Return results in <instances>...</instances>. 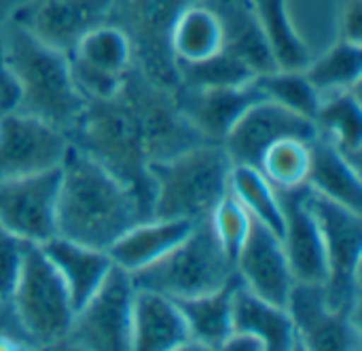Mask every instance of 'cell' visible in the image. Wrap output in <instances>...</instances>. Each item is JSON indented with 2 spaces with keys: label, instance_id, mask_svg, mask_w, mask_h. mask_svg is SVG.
I'll return each instance as SVG.
<instances>
[{
  "label": "cell",
  "instance_id": "obj_26",
  "mask_svg": "<svg viewBox=\"0 0 362 351\" xmlns=\"http://www.w3.org/2000/svg\"><path fill=\"white\" fill-rule=\"evenodd\" d=\"M361 72V42H350V40H339L318 59H310V64L303 68V74L316 87L320 97L358 87Z\"/></svg>",
  "mask_w": 362,
  "mask_h": 351
},
{
  "label": "cell",
  "instance_id": "obj_8",
  "mask_svg": "<svg viewBox=\"0 0 362 351\" xmlns=\"http://www.w3.org/2000/svg\"><path fill=\"white\" fill-rule=\"evenodd\" d=\"M70 142L55 125L11 112L0 117V180L59 169Z\"/></svg>",
  "mask_w": 362,
  "mask_h": 351
},
{
  "label": "cell",
  "instance_id": "obj_29",
  "mask_svg": "<svg viewBox=\"0 0 362 351\" xmlns=\"http://www.w3.org/2000/svg\"><path fill=\"white\" fill-rule=\"evenodd\" d=\"M257 83L265 100H272L305 119H312V121L316 119V112L320 108V93L303 74V70L276 68L272 72L259 74Z\"/></svg>",
  "mask_w": 362,
  "mask_h": 351
},
{
  "label": "cell",
  "instance_id": "obj_7",
  "mask_svg": "<svg viewBox=\"0 0 362 351\" xmlns=\"http://www.w3.org/2000/svg\"><path fill=\"white\" fill-rule=\"evenodd\" d=\"M136 286L132 275L112 265L100 288L74 311L64 343L76 350H132V305Z\"/></svg>",
  "mask_w": 362,
  "mask_h": 351
},
{
  "label": "cell",
  "instance_id": "obj_13",
  "mask_svg": "<svg viewBox=\"0 0 362 351\" xmlns=\"http://www.w3.org/2000/svg\"><path fill=\"white\" fill-rule=\"evenodd\" d=\"M282 208L280 242L297 284H325L327 254L318 220L310 208V186L278 191Z\"/></svg>",
  "mask_w": 362,
  "mask_h": 351
},
{
  "label": "cell",
  "instance_id": "obj_6",
  "mask_svg": "<svg viewBox=\"0 0 362 351\" xmlns=\"http://www.w3.org/2000/svg\"><path fill=\"white\" fill-rule=\"evenodd\" d=\"M310 208L318 220L327 254V301L341 311L358 316L362 258V218L346 206L316 195L310 189Z\"/></svg>",
  "mask_w": 362,
  "mask_h": 351
},
{
  "label": "cell",
  "instance_id": "obj_10",
  "mask_svg": "<svg viewBox=\"0 0 362 351\" xmlns=\"http://www.w3.org/2000/svg\"><path fill=\"white\" fill-rule=\"evenodd\" d=\"M316 136L318 127L312 119L295 114L293 110L263 97L233 123V127L221 140V146L233 165L257 167L263 153L272 144L286 138L314 140Z\"/></svg>",
  "mask_w": 362,
  "mask_h": 351
},
{
  "label": "cell",
  "instance_id": "obj_2",
  "mask_svg": "<svg viewBox=\"0 0 362 351\" xmlns=\"http://www.w3.org/2000/svg\"><path fill=\"white\" fill-rule=\"evenodd\" d=\"M4 66L17 85V112L42 119L62 131L85 114V97L76 89L70 57L11 25L4 44Z\"/></svg>",
  "mask_w": 362,
  "mask_h": 351
},
{
  "label": "cell",
  "instance_id": "obj_12",
  "mask_svg": "<svg viewBox=\"0 0 362 351\" xmlns=\"http://www.w3.org/2000/svg\"><path fill=\"white\" fill-rule=\"evenodd\" d=\"M115 0H28L15 15V25L36 40L72 53L76 42L93 28L106 23Z\"/></svg>",
  "mask_w": 362,
  "mask_h": 351
},
{
  "label": "cell",
  "instance_id": "obj_27",
  "mask_svg": "<svg viewBox=\"0 0 362 351\" xmlns=\"http://www.w3.org/2000/svg\"><path fill=\"white\" fill-rule=\"evenodd\" d=\"M310 163H312V140L286 138L272 144L263 153L257 167L278 191H284V189H297L308 184Z\"/></svg>",
  "mask_w": 362,
  "mask_h": 351
},
{
  "label": "cell",
  "instance_id": "obj_18",
  "mask_svg": "<svg viewBox=\"0 0 362 351\" xmlns=\"http://www.w3.org/2000/svg\"><path fill=\"white\" fill-rule=\"evenodd\" d=\"M168 40L176 64H197L218 55L227 44L221 8L206 2L185 4L170 25Z\"/></svg>",
  "mask_w": 362,
  "mask_h": 351
},
{
  "label": "cell",
  "instance_id": "obj_30",
  "mask_svg": "<svg viewBox=\"0 0 362 351\" xmlns=\"http://www.w3.org/2000/svg\"><path fill=\"white\" fill-rule=\"evenodd\" d=\"M176 70L189 87H233L259 76L244 59L227 49L197 64H176Z\"/></svg>",
  "mask_w": 362,
  "mask_h": 351
},
{
  "label": "cell",
  "instance_id": "obj_3",
  "mask_svg": "<svg viewBox=\"0 0 362 351\" xmlns=\"http://www.w3.org/2000/svg\"><path fill=\"white\" fill-rule=\"evenodd\" d=\"M231 161L221 144H202L148 165L153 218L202 222L229 193Z\"/></svg>",
  "mask_w": 362,
  "mask_h": 351
},
{
  "label": "cell",
  "instance_id": "obj_33",
  "mask_svg": "<svg viewBox=\"0 0 362 351\" xmlns=\"http://www.w3.org/2000/svg\"><path fill=\"white\" fill-rule=\"evenodd\" d=\"M28 339L19 328V322L13 314L8 301H0V350L25 347Z\"/></svg>",
  "mask_w": 362,
  "mask_h": 351
},
{
  "label": "cell",
  "instance_id": "obj_21",
  "mask_svg": "<svg viewBox=\"0 0 362 351\" xmlns=\"http://www.w3.org/2000/svg\"><path fill=\"white\" fill-rule=\"evenodd\" d=\"M308 186L325 199H331L354 212L362 210L358 165L352 163L339 148H335L322 136H316L312 140V163L308 174Z\"/></svg>",
  "mask_w": 362,
  "mask_h": 351
},
{
  "label": "cell",
  "instance_id": "obj_1",
  "mask_svg": "<svg viewBox=\"0 0 362 351\" xmlns=\"http://www.w3.org/2000/svg\"><path fill=\"white\" fill-rule=\"evenodd\" d=\"M148 218L136 191L91 153L72 148L59 167L57 235L98 250Z\"/></svg>",
  "mask_w": 362,
  "mask_h": 351
},
{
  "label": "cell",
  "instance_id": "obj_16",
  "mask_svg": "<svg viewBox=\"0 0 362 351\" xmlns=\"http://www.w3.org/2000/svg\"><path fill=\"white\" fill-rule=\"evenodd\" d=\"M197 222L174 218H142L123 231L110 246L108 256L115 267L129 275L163 258L174 246H178Z\"/></svg>",
  "mask_w": 362,
  "mask_h": 351
},
{
  "label": "cell",
  "instance_id": "obj_23",
  "mask_svg": "<svg viewBox=\"0 0 362 351\" xmlns=\"http://www.w3.org/2000/svg\"><path fill=\"white\" fill-rule=\"evenodd\" d=\"M356 89L358 87L320 97V108H318L314 121L318 127V136L327 138L352 163L358 165L362 142V114Z\"/></svg>",
  "mask_w": 362,
  "mask_h": 351
},
{
  "label": "cell",
  "instance_id": "obj_25",
  "mask_svg": "<svg viewBox=\"0 0 362 351\" xmlns=\"http://www.w3.org/2000/svg\"><path fill=\"white\" fill-rule=\"evenodd\" d=\"M229 195H233L252 220L265 225L274 233L282 231V208L278 189L252 165H231Z\"/></svg>",
  "mask_w": 362,
  "mask_h": 351
},
{
  "label": "cell",
  "instance_id": "obj_22",
  "mask_svg": "<svg viewBox=\"0 0 362 351\" xmlns=\"http://www.w3.org/2000/svg\"><path fill=\"white\" fill-rule=\"evenodd\" d=\"M238 286V278L208 295H199L193 299L176 301L191 337V347L199 350H223V343L233 331L231 322V305L233 290Z\"/></svg>",
  "mask_w": 362,
  "mask_h": 351
},
{
  "label": "cell",
  "instance_id": "obj_17",
  "mask_svg": "<svg viewBox=\"0 0 362 351\" xmlns=\"http://www.w3.org/2000/svg\"><path fill=\"white\" fill-rule=\"evenodd\" d=\"M263 97L257 78L233 87H189L182 110L193 127L221 142L233 123Z\"/></svg>",
  "mask_w": 362,
  "mask_h": 351
},
{
  "label": "cell",
  "instance_id": "obj_19",
  "mask_svg": "<svg viewBox=\"0 0 362 351\" xmlns=\"http://www.w3.org/2000/svg\"><path fill=\"white\" fill-rule=\"evenodd\" d=\"M40 248L66 284L74 311L100 288V284L112 269V261L106 250L70 242L59 235L47 239L45 244H40Z\"/></svg>",
  "mask_w": 362,
  "mask_h": 351
},
{
  "label": "cell",
  "instance_id": "obj_20",
  "mask_svg": "<svg viewBox=\"0 0 362 351\" xmlns=\"http://www.w3.org/2000/svg\"><path fill=\"white\" fill-rule=\"evenodd\" d=\"M231 322L235 333H246L261 341L263 350L293 351L299 350L295 324L286 307L259 299L248 292L240 280L233 290Z\"/></svg>",
  "mask_w": 362,
  "mask_h": 351
},
{
  "label": "cell",
  "instance_id": "obj_34",
  "mask_svg": "<svg viewBox=\"0 0 362 351\" xmlns=\"http://www.w3.org/2000/svg\"><path fill=\"white\" fill-rule=\"evenodd\" d=\"M361 0H344L339 13L341 40L361 42Z\"/></svg>",
  "mask_w": 362,
  "mask_h": 351
},
{
  "label": "cell",
  "instance_id": "obj_28",
  "mask_svg": "<svg viewBox=\"0 0 362 351\" xmlns=\"http://www.w3.org/2000/svg\"><path fill=\"white\" fill-rule=\"evenodd\" d=\"M70 55L91 68L112 74H123L132 57V42L121 28L102 23L89 30L76 42Z\"/></svg>",
  "mask_w": 362,
  "mask_h": 351
},
{
  "label": "cell",
  "instance_id": "obj_32",
  "mask_svg": "<svg viewBox=\"0 0 362 351\" xmlns=\"http://www.w3.org/2000/svg\"><path fill=\"white\" fill-rule=\"evenodd\" d=\"M23 246L25 242H21L0 225V301L11 299L23 256Z\"/></svg>",
  "mask_w": 362,
  "mask_h": 351
},
{
  "label": "cell",
  "instance_id": "obj_11",
  "mask_svg": "<svg viewBox=\"0 0 362 351\" xmlns=\"http://www.w3.org/2000/svg\"><path fill=\"white\" fill-rule=\"evenodd\" d=\"M286 309L295 324L299 350L346 351L361 347L358 316L335 309L322 284H295Z\"/></svg>",
  "mask_w": 362,
  "mask_h": 351
},
{
  "label": "cell",
  "instance_id": "obj_9",
  "mask_svg": "<svg viewBox=\"0 0 362 351\" xmlns=\"http://www.w3.org/2000/svg\"><path fill=\"white\" fill-rule=\"evenodd\" d=\"M59 169L0 180V225L25 244L57 235Z\"/></svg>",
  "mask_w": 362,
  "mask_h": 351
},
{
  "label": "cell",
  "instance_id": "obj_15",
  "mask_svg": "<svg viewBox=\"0 0 362 351\" xmlns=\"http://www.w3.org/2000/svg\"><path fill=\"white\" fill-rule=\"evenodd\" d=\"M132 350H191L189 328L174 299L136 288L132 305Z\"/></svg>",
  "mask_w": 362,
  "mask_h": 351
},
{
  "label": "cell",
  "instance_id": "obj_31",
  "mask_svg": "<svg viewBox=\"0 0 362 351\" xmlns=\"http://www.w3.org/2000/svg\"><path fill=\"white\" fill-rule=\"evenodd\" d=\"M206 220H208L218 246L231 258L238 256V252L244 246V242L252 229V222H255L252 216L244 210V206L229 193L212 208V212Z\"/></svg>",
  "mask_w": 362,
  "mask_h": 351
},
{
  "label": "cell",
  "instance_id": "obj_5",
  "mask_svg": "<svg viewBox=\"0 0 362 351\" xmlns=\"http://www.w3.org/2000/svg\"><path fill=\"white\" fill-rule=\"evenodd\" d=\"M8 303L28 343L59 345L66 341L74 320V305L40 244L23 246Z\"/></svg>",
  "mask_w": 362,
  "mask_h": 351
},
{
  "label": "cell",
  "instance_id": "obj_24",
  "mask_svg": "<svg viewBox=\"0 0 362 351\" xmlns=\"http://www.w3.org/2000/svg\"><path fill=\"white\" fill-rule=\"evenodd\" d=\"M250 8L272 49L276 66L282 70H303L312 55L288 21L286 0H255Z\"/></svg>",
  "mask_w": 362,
  "mask_h": 351
},
{
  "label": "cell",
  "instance_id": "obj_14",
  "mask_svg": "<svg viewBox=\"0 0 362 351\" xmlns=\"http://www.w3.org/2000/svg\"><path fill=\"white\" fill-rule=\"evenodd\" d=\"M233 263L235 275L248 292L286 307L297 282L278 233L255 220Z\"/></svg>",
  "mask_w": 362,
  "mask_h": 351
},
{
  "label": "cell",
  "instance_id": "obj_4",
  "mask_svg": "<svg viewBox=\"0 0 362 351\" xmlns=\"http://www.w3.org/2000/svg\"><path fill=\"white\" fill-rule=\"evenodd\" d=\"M235 278V263L218 246L208 220L197 222L163 258L132 273L136 288L159 292L174 301L214 292Z\"/></svg>",
  "mask_w": 362,
  "mask_h": 351
}]
</instances>
